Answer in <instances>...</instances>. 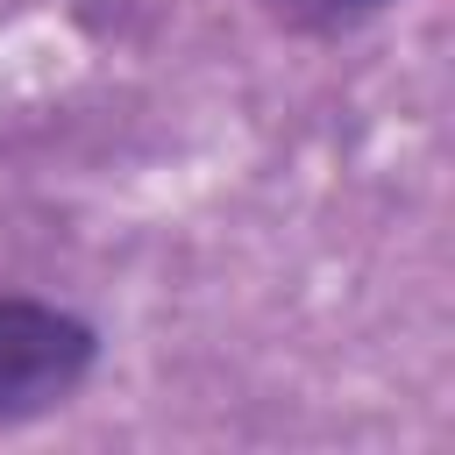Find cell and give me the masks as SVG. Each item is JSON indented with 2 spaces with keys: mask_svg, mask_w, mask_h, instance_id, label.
Instances as JSON below:
<instances>
[{
  "mask_svg": "<svg viewBox=\"0 0 455 455\" xmlns=\"http://www.w3.org/2000/svg\"><path fill=\"white\" fill-rule=\"evenodd\" d=\"M256 7L299 36H341V28H363L370 14H384L398 0H256Z\"/></svg>",
  "mask_w": 455,
  "mask_h": 455,
  "instance_id": "2",
  "label": "cell"
},
{
  "mask_svg": "<svg viewBox=\"0 0 455 455\" xmlns=\"http://www.w3.org/2000/svg\"><path fill=\"white\" fill-rule=\"evenodd\" d=\"M92 363H100V327L85 313L36 291H0V427L71 405Z\"/></svg>",
  "mask_w": 455,
  "mask_h": 455,
  "instance_id": "1",
  "label": "cell"
}]
</instances>
